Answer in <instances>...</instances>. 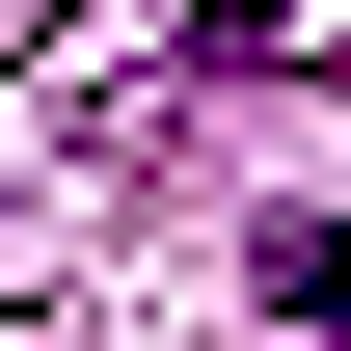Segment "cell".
Segmentation results:
<instances>
[{"instance_id": "obj_1", "label": "cell", "mask_w": 351, "mask_h": 351, "mask_svg": "<svg viewBox=\"0 0 351 351\" xmlns=\"http://www.w3.org/2000/svg\"><path fill=\"white\" fill-rule=\"evenodd\" d=\"M270 298H298V324H351V217H298V243H270Z\"/></svg>"}]
</instances>
